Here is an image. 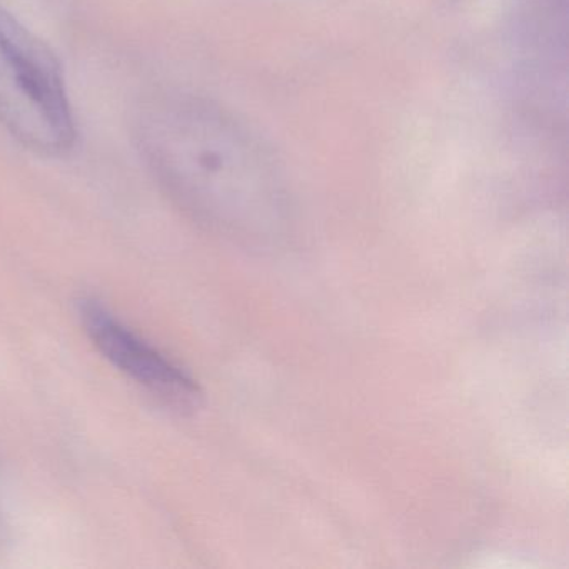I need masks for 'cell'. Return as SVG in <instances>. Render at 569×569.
Returning <instances> with one entry per match:
<instances>
[{
	"mask_svg": "<svg viewBox=\"0 0 569 569\" xmlns=\"http://www.w3.org/2000/svg\"><path fill=\"white\" fill-rule=\"evenodd\" d=\"M138 139L156 178L196 221L254 248L288 234L291 201L278 162L224 109L201 99L158 102L142 114Z\"/></svg>",
	"mask_w": 569,
	"mask_h": 569,
	"instance_id": "1",
	"label": "cell"
},
{
	"mask_svg": "<svg viewBox=\"0 0 569 569\" xmlns=\"http://www.w3.org/2000/svg\"><path fill=\"white\" fill-rule=\"evenodd\" d=\"M79 318L96 349L132 381L176 408H192L198 402L201 392L194 379L119 321L101 302L82 299Z\"/></svg>",
	"mask_w": 569,
	"mask_h": 569,
	"instance_id": "3",
	"label": "cell"
},
{
	"mask_svg": "<svg viewBox=\"0 0 569 569\" xmlns=\"http://www.w3.org/2000/svg\"><path fill=\"white\" fill-rule=\"evenodd\" d=\"M0 124L26 149L61 158L78 124L64 69L51 48L0 6Z\"/></svg>",
	"mask_w": 569,
	"mask_h": 569,
	"instance_id": "2",
	"label": "cell"
}]
</instances>
